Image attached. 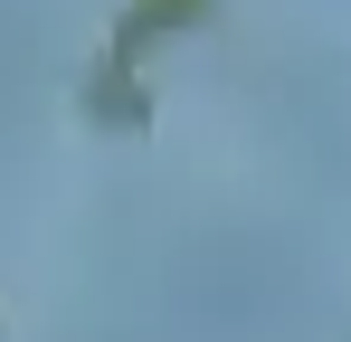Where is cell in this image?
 Instances as JSON below:
<instances>
[{"label":"cell","mask_w":351,"mask_h":342,"mask_svg":"<svg viewBox=\"0 0 351 342\" xmlns=\"http://www.w3.org/2000/svg\"><path fill=\"white\" fill-rule=\"evenodd\" d=\"M86 114H95V124H143V114H152V95H143V76H123L114 57H105V67L86 76Z\"/></svg>","instance_id":"2"},{"label":"cell","mask_w":351,"mask_h":342,"mask_svg":"<svg viewBox=\"0 0 351 342\" xmlns=\"http://www.w3.org/2000/svg\"><path fill=\"white\" fill-rule=\"evenodd\" d=\"M219 0H123V19H114V67H133V57H152V48H171L180 29H199Z\"/></svg>","instance_id":"1"}]
</instances>
